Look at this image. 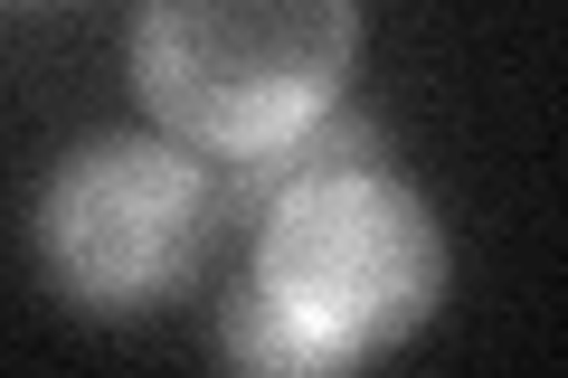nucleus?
<instances>
[{
	"instance_id": "obj_2",
	"label": "nucleus",
	"mask_w": 568,
	"mask_h": 378,
	"mask_svg": "<svg viewBox=\"0 0 568 378\" xmlns=\"http://www.w3.org/2000/svg\"><path fill=\"white\" fill-rule=\"evenodd\" d=\"M361 58V0H142L133 95L181 152L256 161L313 133Z\"/></svg>"
},
{
	"instance_id": "obj_1",
	"label": "nucleus",
	"mask_w": 568,
	"mask_h": 378,
	"mask_svg": "<svg viewBox=\"0 0 568 378\" xmlns=\"http://www.w3.org/2000/svg\"><path fill=\"white\" fill-rule=\"evenodd\" d=\"M227 218L256 227L219 313L227 369L332 378L417 340L446 303V227L388 171L379 123L351 104L256 161H227Z\"/></svg>"
},
{
	"instance_id": "obj_3",
	"label": "nucleus",
	"mask_w": 568,
	"mask_h": 378,
	"mask_svg": "<svg viewBox=\"0 0 568 378\" xmlns=\"http://www.w3.org/2000/svg\"><path fill=\"white\" fill-rule=\"evenodd\" d=\"M219 237H227V161L209 171L171 133L85 142L39 200V265L95 321L162 313L171 294H190Z\"/></svg>"
}]
</instances>
